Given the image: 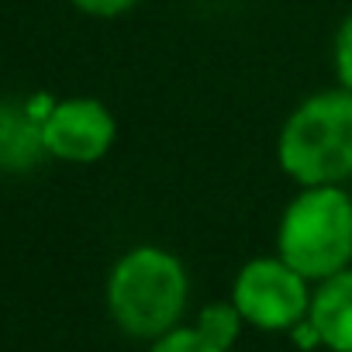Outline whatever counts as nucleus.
Here are the masks:
<instances>
[{
	"instance_id": "f257e3e1",
	"label": "nucleus",
	"mask_w": 352,
	"mask_h": 352,
	"mask_svg": "<svg viewBox=\"0 0 352 352\" xmlns=\"http://www.w3.org/2000/svg\"><path fill=\"white\" fill-rule=\"evenodd\" d=\"M190 276L169 249L135 245L107 276V311L114 324L131 338H162L180 328L187 311Z\"/></svg>"
},
{
	"instance_id": "f03ea898",
	"label": "nucleus",
	"mask_w": 352,
	"mask_h": 352,
	"mask_svg": "<svg viewBox=\"0 0 352 352\" xmlns=\"http://www.w3.org/2000/svg\"><path fill=\"white\" fill-rule=\"evenodd\" d=\"M276 162L300 187L352 180V90H321L300 100L276 138Z\"/></svg>"
},
{
	"instance_id": "7ed1b4c3",
	"label": "nucleus",
	"mask_w": 352,
	"mask_h": 352,
	"mask_svg": "<svg viewBox=\"0 0 352 352\" xmlns=\"http://www.w3.org/2000/svg\"><path fill=\"white\" fill-rule=\"evenodd\" d=\"M276 256L304 280H328L352 266V194L300 187L276 228Z\"/></svg>"
},
{
	"instance_id": "20e7f679",
	"label": "nucleus",
	"mask_w": 352,
	"mask_h": 352,
	"mask_svg": "<svg viewBox=\"0 0 352 352\" xmlns=\"http://www.w3.org/2000/svg\"><path fill=\"white\" fill-rule=\"evenodd\" d=\"M232 304L263 331H294L311 311L307 280L280 256H259L245 263L232 283Z\"/></svg>"
},
{
	"instance_id": "39448f33",
	"label": "nucleus",
	"mask_w": 352,
	"mask_h": 352,
	"mask_svg": "<svg viewBox=\"0 0 352 352\" xmlns=\"http://www.w3.org/2000/svg\"><path fill=\"white\" fill-rule=\"evenodd\" d=\"M114 138H118L114 114L107 111V104H100L94 97L56 100L42 121L45 152L52 159L76 162V166H90V162L104 159L111 152Z\"/></svg>"
},
{
	"instance_id": "423d86ee",
	"label": "nucleus",
	"mask_w": 352,
	"mask_h": 352,
	"mask_svg": "<svg viewBox=\"0 0 352 352\" xmlns=\"http://www.w3.org/2000/svg\"><path fill=\"white\" fill-rule=\"evenodd\" d=\"M311 328L331 352H352V266L321 280L311 294Z\"/></svg>"
},
{
	"instance_id": "0eeeda50",
	"label": "nucleus",
	"mask_w": 352,
	"mask_h": 352,
	"mask_svg": "<svg viewBox=\"0 0 352 352\" xmlns=\"http://www.w3.org/2000/svg\"><path fill=\"white\" fill-rule=\"evenodd\" d=\"M42 142V118L32 104L0 100V169L4 173H28L45 159Z\"/></svg>"
},
{
	"instance_id": "6e6552de",
	"label": "nucleus",
	"mask_w": 352,
	"mask_h": 352,
	"mask_svg": "<svg viewBox=\"0 0 352 352\" xmlns=\"http://www.w3.org/2000/svg\"><path fill=\"white\" fill-rule=\"evenodd\" d=\"M242 314H239V307L228 300V304H208L201 314H197V331L204 335V338H211L214 345H221V349H232V342L239 338V331H242Z\"/></svg>"
},
{
	"instance_id": "1a4fd4ad",
	"label": "nucleus",
	"mask_w": 352,
	"mask_h": 352,
	"mask_svg": "<svg viewBox=\"0 0 352 352\" xmlns=\"http://www.w3.org/2000/svg\"><path fill=\"white\" fill-rule=\"evenodd\" d=\"M148 352H228V349L214 345V342L204 338L197 328H184V324H180V328H173L169 335L155 338Z\"/></svg>"
},
{
	"instance_id": "9d476101",
	"label": "nucleus",
	"mask_w": 352,
	"mask_h": 352,
	"mask_svg": "<svg viewBox=\"0 0 352 352\" xmlns=\"http://www.w3.org/2000/svg\"><path fill=\"white\" fill-rule=\"evenodd\" d=\"M331 63H335L338 87L352 90V11L345 14V21H342L338 32H335V42H331Z\"/></svg>"
},
{
	"instance_id": "9b49d317",
	"label": "nucleus",
	"mask_w": 352,
	"mask_h": 352,
	"mask_svg": "<svg viewBox=\"0 0 352 352\" xmlns=\"http://www.w3.org/2000/svg\"><path fill=\"white\" fill-rule=\"evenodd\" d=\"M69 4L90 18H118V14L131 11L135 4H142V0H69Z\"/></svg>"
}]
</instances>
